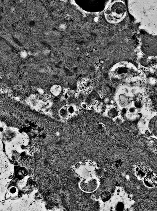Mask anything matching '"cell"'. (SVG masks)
<instances>
[{
	"label": "cell",
	"instance_id": "obj_4",
	"mask_svg": "<svg viewBox=\"0 0 157 211\" xmlns=\"http://www.w3.org/2000/svg\"><path fill=\"white\" fill-rule=\"evenodd\" d=\"M150 170L148 166L143 163H138L135 166V175L139 180H143Z\"/></svg>",
	"mask_w": 157,
	"mask_h": 211
},
{
	"label": "cell",
	"instance_id": "obj_10",
	"mask_svg": "<svg viewBox=\"0 0 157 211\" xmlns=\"http://www.w3.org/2000/svg\"><path fill=\"white\" fill-rule=\"evenodd\" d=\"M61 88L59 85H55L52 86L51 89V93L54 95H58L61 93Z\"/></svg>",
	"mask_w": 157,
	"mask_h": 211
},
{
	"label": "cell",
	"instance_id": "obj_16",
	"mask_svg": "<svg viewBox=\"0 0 157 211\" xmlns=\"http://www.w3.org/2000/svg\"><path fill=\"white\" fill-rule=\"evenodd\" d=\"M104 126L102 123H99L97 125V128L100 130H102L104 129Z\"/></svg>",
	"mask_w": 157,
	"mask_h": 211
},
{
	"label": "cell",
	"instance_id": "obj_12",
	"mask_svg": "<svg viewBox=\"0 0 157 211\" xmlns=\"http://www.w3.org/2000/svg\"><path fill=\"white\" fill-rule=\"evenodd\" d=\"M69 114H72L75 112V110L74 107L72 105H70L67 108Z\"/></svg>",
	"mask_w": 157,
	"mask_h": 211
},
{
	"label": "cell",
	"instance_id": "obj_20",
	"mask_svg": "<svg viewBox=\"0 0 157 211\" xmlns=\"http://www.w3.org/2000/svg\"><path fill=\"white\" fill-rule=\"evenodd\" d=\"M70 96L68 94V93H65V94L64 95V98H65L66 99H68L69 98H70Z\"/></svg>",
	"mask_w": 157,
	"mask_h": 211
},
{
	"label": "cell",
	"instance_id": "obj_17",
	"mask_svg": "<svg viewBox=\"0 0 157 211\" xmlns=\"http://www.w3.org/2000/svg\"><path fill=\"white\" fill-rule=\"evenodd\" d=\"M135 107L137 108H140L142 106V104L140 102H135Z\"/></svg>",
	"mask_w": 157,
	"mask_h": 211
},
{
	"label": "cell",
	"instance_id": "obj_3",
	"mask_svg": "<svg viewBox=\"0 0 157 211\" xmlns=\"http://www.w3.org/2000/svg\"><path fill=\"white\" fill-rule=\"evenodd\" d=\"M126 12V7L124 3L121 1H116L111 3L106 7L104 16L108 22L117 23L123 19Z\"/></svg>",
	"mask_w": 157,
	"mask_h": 211
},
{
	"label": "cell",
	"instance_id": "obj_21",
	"mask_svg": "<svg viewBox=\"0 0 157 211\" xmlns=\"http://www.w3.org/2000/svg\"><path fill=\"white\" fill-rule=\"evenodd\" d=\"M56 135H57V136H58V135H59V133H56Z\"/></svg>",
	"mask_w": 157,
	"mask_h": 211
},
{
	"label": "cell",
	"instance_id": "obj_8",
	"mask_svg": "<svg viewBox=\"0 0 157 211\" xmlns=\"http://www.w3.org/2000/svg\"><path fill=\"white\" fill-rule=\"evenodd\" d=\"M112 195L110 192L108 190L102 192L100 195V199L103 203L107 202L111 198Z\"/></svg>",
	"mask_w": 157,
	"mask_h": 211
},
{
	"label": "cell",
	"instance_id": "obj_19",
	"mask_svg": "<svg viewBox=\"0 0 157 211\" xmlns=\"http://www.w3.org/2000/svg\"><path fill=\"white\" fill-rule=\"evenodd\" d=\"M81 106L83 108H84V109L87 108V104L85 103H82Z\"/></svg>",
	"mask_w": 157,
	"mask_h": 211
},
{
	"label": "cell",
	"instance_id": "obj_7",
	"mask_svg": "<svg viewBox=\"0 0 157 211\" xmlns=\"http://www.w3.org/2000/svg\"><path fill=\"white\" fill-rule=\"evenodd\" d=\"M130 100L128 97L124 94H121L118 98V102L122 107H125L130 103Z\"/></svg>",
	"mask_w": 157,
	"mask_h": 211
},
{
	"label": "cell",
	"instance_id": "obj_5",
	"mask_svg": "<svg viewBox=\"0 0 157 211\" xmlns=\"http://www.w3.org/2000/svg\"><path fill=\"white\" fill-rule=\"evenodd\" d=\"M143 180L145 185L150 188L154 187L157 184V177L150 170Z\"/></svg>",
	"mask_w": 157,
	"mask_h": 211
},
{
	"label": "cell",
	"instance_id": "obj_15",
	"mask_svg": "<svg viewBox=\"0 0 157 211\" xmlns=\"http://www.w3.org/2000/svg\"><path fill=\"white\" fill-rule=\"evenodd\" d=\"M136 111V109L134 107H131L129 108L128 110L129 113L130 114H133Z\"/></svg>",
	"mask_w": 157,
	"mask_h": 211
},
{
	"label": "cell",
	"instance_id": "obj_11",
	"mask_svg": "<svg viewBox=\"0 0 157 211\" xmlns=\"http://www.w3.org/2000/svg\"><path fill=\"white\" fill-rule=\"evenodd\" d=\"M59 113L60 116L63 118H66L69 114L67 108H63L60 110Z\"/></svg>",
	"mask_w": 157,
	"mask_h": 211
},
{
	"label": "cell",
	"instance_id": "obj_18",
	"mask_svg": "<svg viewBox=\"0 0 157 211\" xmlns=\"http://www.w3.org/2000/svg\"><path fill=\"white\" fill-rule=\"evenodd\" d=\"M21 55L22 57H26L27 55V54L26 52L25 51H23L21 52Z\"/></svg>",
	"mask_w": 157,
	"mask_h": 211
},
{
	"label": "cell",
	"instance_id": "obj_1",
	"mask_svg": "<svg viewBox=\"0 0 157 211\" xmlns=\"http://www.w3.org/2000/svg\"><path fill=\"white\" fill-rule=\"evenodd\" d=\"M97 166L94 162L83 161L77 163L75 170L80 178L79 186L82 191L94 192L99 188L100 180L97 175Z\"/></svg>",
	"mask_w": 157,
	"mask_h": 211
},
{
	"label": "cell",
	"instance_id": "obj_13",
	"mask_svg": "<svg viewBox=\"0 0 157 211\" xmlns=\"http://www.w3.org/2000/svg\"><path fill=\"white\" fill-rule=\"evenodd\" d=\"M77 98L81 100H84L85 99V95L84 93H81L77 95Z\"/></svg>",
	"mask_w": 157,
	"mask_h": 211
},
{
	"label": "cell",
	"instance_id": "obj_6",
	"mask_svg": "<svg viewBox=\"0 0 157 211\" xmlns=\"http://www.w3.org/2000/svg\"><path fill=\"white\" fill-rule=\"evenodd\" d=\"M148 127L150 135L157 138V115L151 119L148 123Z\"/></svg>",
	"mask_w": 157,
	"mask_h": 211
},
{
	"label": "cell",
	"instance_id": "obj_2",
	"mask_svg": "<svg viewBox=\"0 0 157 211\" xmlns=\"http://www.w3.org/2000/svg\"><path fill=\"white\" fill-rule=\"evenodd\" d=\"M131 198L122 188L116 189L107 202L102 203V211H124L129 206Z\"/></svg>",
	"mask_w": 157,
	"mask_h": 211
},
{
	"label": "cell",
	"instance_id": "obj_14",
	"mask_svg": "<svg viewBox=\"0 0 157 211\" xmlns=\"http://www.w3.org/2000/svg\"><path fill=\"white\" fill-rule=\"evenodd\" d=\"M122 121L121 118H118L117 117L114 118V122L116 124H118V125L121 124L122 123Z\"/></svg>",
	"mask_w": 157,
	"mask_h": 211
},
{
	"label": "cell",
	"instance_id": "obj_9",
	"mask_svg": "<svg viewBox=\"0 0 157 211\" xmlns=\"http://www.w3.org/2000/svg\"><path fill=\"white\" fill-rule=\"evenodd\" d=\"M119 112L117 108L115 107H112L109 108L107 112L108 116L110 118H115L117 117Z\"/></svg>",
	"mask_w": 157,
	"mask_h": 211
}]
</instances>
